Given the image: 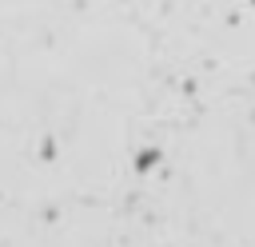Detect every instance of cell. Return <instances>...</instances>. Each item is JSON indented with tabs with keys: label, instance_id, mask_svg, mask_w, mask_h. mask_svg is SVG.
I'll use <instances>...</instances> for the list:
<instances>
[{
	"label": "cell",
	"instance_id": "cell-1",
	"mask_svg": "<svg viewBox=\"0 0 255 247\" xmlns=\"http://www.w3.org/2000/svg\"><path fill=\"white\" fill-rule=\"evenodd\" d=\"M155 163H159V151H155V147H147V151L135 155V167H139V171H151Z\"/></svg>",
	"mask_w": 255,
	"mask_h": 247
}]
</instances>
